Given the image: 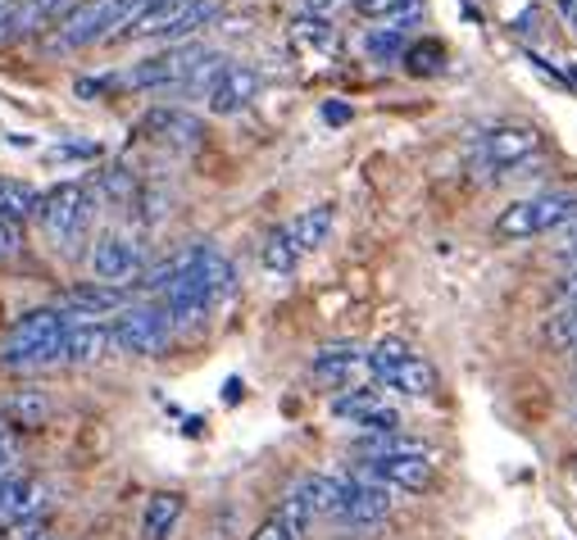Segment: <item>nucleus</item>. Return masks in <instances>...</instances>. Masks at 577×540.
<instances>
[{
  "mask_svg": "<svg viewBox=\"0 0 577 540\" xmlns=\"http://www.w3.org/2000/svg\"><path fill=\"white\" fill-rule=\"evenodd\" d=\"M91 214H95V195L87 182H60L41 195V205H37V218L45 227V236H51L55 245H78L91 227Z\"/></svg>",
  "mask_w": 577,
  "mask_h": 540,
  "instance_id": "3",
  "label": "nucleus"
},
{
  "mask_svg": "<svg viewBox=\"0 0 577 540\" xmlns=\"http://www.w3.org/2000/svg\"><path fill=\"white\" fill-rule=\"evenodd\" d=\"M409 73H442L446 69V51H442V41H418L409 45Z\"/></svg>",
  "mask_w": 577,
  "mask_h": 540,
  "instance_id": "29",
  "label": "nucleus"
},
{
  "mask_svg": "<svg viewBox=\"0 0 577 540\" xmlns=\"http://www.w3.org/2000/svg\"><path fill=\"white\" fill-rule=\"evenodd\" d=\"M10 540H55L41 522H10Z\"/></svg>",
  "mask_w": 577,
  "mask_h": 540,
  "instance_id": "37",
  "label": "nucleus"
},
{
  "mask_svg": "<svg viewBox=\"0 0 577 540\" xmlns=\"http://www.w3.org/2000/svg\"><path fill=\"white\" fill-rule=\"evenodd\" d=\"M14 37H23V28H19V10H14V0H0V45H10Z\"/></svg>",
  "mask_w": 577,
  "mask_h": 540,
  "instance_id": "33",
  "label": "nucleus"
},
{
  "mask_svg": "<svg viewBox=\"0 0 577 540\" xmlns=\"http://www.w3.org/2000/svg\"><path fill=\"white\" fill-rule=\"evenodd\" d=\"M573 477H577V459H573Z\"/></svg>",
  "mask_w": 577,
  "mask_h": 540,
  "instance_id": "44",
  "label": "nucleus"
},
{
  "mask_svg": "<svg viewBox=\"0 0 577 540\" xmlns=\"http://www.w3.org/2000/svg\"><path fill=\"white\" fill-rule=\"evenodd\" d=\"M260 95V73L255 69H246V64H223V73L210 82V91H205V105H210V114H219V119H227V114H242L251 101Z\"/></svg>",
  "mask_w": 577,
  "mask_h": 540,
  "instance_id": "10",
  "label": "nucleus"
},
{
  "mask_svg": "<svg viewBox=\"0 0 577 540\" xmlns=\"http://www.w3.org/2000/svg\"><path fill=\"white\" fill-rule=\"evenodd\" d=\"M141 132H146L151 141H160V145H169V151H196V145L205 141V123L196 114L178 110V105L151 110L146 119H141Z\"/></svg>",
  "mask_w": 577,
  "mask_h": 540,
  "instance_id": "11",
  "label": "nucleus"
},
{
  "mask_svg": "<svg viewBox=\"0 0 577 540\" xmlns=\"http://www.w3.org/2000/svg\"><path fill=\"white\" fill-rule=\"evenodd\" d=\"M368 373L382 386L405 390V396H432V390H437V368L418 359L409 346H401V340H377L368 350Z\"/></svg>",
  "mask_w": 577,
  "mask_h": 540,
  "instance_id": "4",
  "label": "nucleus"
},
{
  "mask_svg": "<svg viewBox=\"0 0 577 540\" xmlns=\"http://www.w3.org/2000/svg\"><path fill=\"white\" fill-rule=\"evenodd\" d=\"M219 10H223L219 0H191V6H186V10L173 19V28H169L164 37H169V41H186L191 32H201L210 19H219Z\"/></svg>",
  "mask_w": 577,
  "mask_h": 540,
  "instance_id": "25",
  "label": "nucleus"
},
{
  "mask_svg": "<svg viewBox=\"0 0 577 540\" xmlns=\"http://www.w3.org/2000/svg\"><path fill=\"white\" fill-rule=\"evenodd\" d=\"M64 327H69V318L60 309H28L23 318L10 323L6 336H0V364L14 373L60 364L64 359Z\"/></svg>",
  "mask_w": 577,
  "mask_h": 540,
  "instance_id": "1",
  "label": "nucleus"
},
{
  "mask_svg": "<svg viewBox=\"0 0 577 540\" xmlns=\"http://www.w3.org/2000/svg\"><path fill=\"white\" fill-rule=\"evenodd\" d=\"M355 427H364V431L382 436V431H396V427H401V414H396V409H387V405L377 400L368 414H360V418H355Z\"/></svg>",
  "mask_w": 577,
  "mask_h": 540,
  "instance_id": "31",
  "label": "nucleus"
},
{
  "mask_svg": "<svg viewBox=\"0 0 577 540\" xmlns=\"http://www.w3.org/2000/svg\"><path fill=\"white\" fill-rule=\"evenodd\" d=\"M360 368H368V355L360 350V346H327V350H318L314 355V364H310V373H314V381H323V386H346Z\"/></svg>",
  "mask_w": 577,
  "mask_h": 540,
  "instance_id": "15",
  "label": "nucleus"
},
{
  "mask_svg": "<svg viewBox=\"0 0 577 540\" xmlns=\"http://www.w3.org/2000/svg\"><path fill=\"white\" fill-rule=\"evenodd\" d=\"M377 405V390H368V386H355V390H342V396L332 400V418H360V414H368Z\"/></svg>",
  "mask_w": 577,
  "mask_h": 540,
  "instance_id": "28",
  "label": "nucleus"
},
{
  "mask_svg": "<svg viewBox=\"0 0 577 540\" xmlns=\"http://www.w3.org/2000/svg\"><path fill=\"white\" fill-rule=\"evenodd\" d=\"M55 155H60V160H91V155H95V145H87V141H82V145H60Z\"/></svg>",
  "mask_w": 577,
  "mask_h": 540,
  "instance_id": "41",
  "label": "nucleus"
},
{
  "mask_svg": "<svg viewBox=\"0 0 577 540\" xmlns=\"http://www.w3.org/2000/svg\"><path fill=\"white\" fill-rule=\"evenodd\" d=\"M555 255L559 259H577V214L555 232Z\"/></svg>",
  "mask_w": 577,
  "mask_h": 540,
  "instance_id": "34",
  "label": "nucleus"
},
{
  "mask_svg": "<svg viewBox=\"0 0 577 540\" xmlns=\"http://www.w3.org/2000/svg\"><path fill=\"white\" fill-rule=\"evenodd\" d=\"M205 55H210L205 45H173V51H164V55H151V60L132 64L123 73V82L136 86V91H182Z\"/></svg>",
  "mask_w": 577,
  "mask_h": 540,
  "instance_id": "7",
  "label": "nucleus"
},
{
  "mask_svg": "<svg viewBox=\"0 0 577 540\" xmlns=\"http://www.w3.org/2000/svg\"><path fill=\"white\" fill-rule=\"evenodd\" d=\"M196 251H201V245H186V251H178V255H169V259H160L151 273H141V286H146V291H155V296H164V291L191 268V264H196Z\"/></svg>",
  "mask_w": 577,
  "mask_h": 540,
  "instance_id": "23",
  "label": "nucleus"
},
{
  "mask_svg": "<svg viewBox=\"0 0 577 540\" xmlns=\"http://www.w3.org/2000/svg\"><path fill=\"white\" fill-rule=\"evenodd\" d=\"M141 273H146V259H141V245L123 232H105V236H95L91 245V282H101V286H132L141 282Z\"/></svg>",
  "mask_w": 577,
  "mask_h": 540,
  "instance_id": "8",
  "label": "nucleus"
},
{
  "mask_svg": "<svg viewBox=\"0 0 577 540\" xmlns=\"http://www.w3.org/2000/svg\"><path fill=\"white\" fill-rule=\"evenodd\" d=\"M332 223H336V210H332V205H318V210H305L301 218L286 223V232H292L296 251H301V255H310V251H318V245L327 241Z\"/></svg>",
  "mask_w": 577,
  "mask_h": 540,
  "instance_id": "20",
  "label": "nucleus"
},
{
  "mask_svg": "<svg viewBox=\"0 0 577 540\" xmlns=\"http://www.w3.org/2000/svg\"><path fill=\"white\" fill-rule=\"evenodd\" d=\"M105 86H114V82H110V78H78V86H73V91L82 95V101H95V95H101Z\"/></svg>",
  "mask_w": 577,
  "mask_h": 540,
  "instance_id": "38",
  "label": "nucleus"
},
{
  "mask_svg": "<svg viewBox=\"0 0 577 540\" xmlns=\"http://www.w3.org/2000/svg\"><path fill=\"white\" fill-rule=\"evenodd\" d=\"M546 340L555 350H568V346H577V300H564V305H555V314L546 318Z\"/></svg>",
  "mask_w": 577,
  "mask_h": 540,
  "instance_id": "26",
  "label": "nucleus"
},
{
  "mask_svg": "<svg viewBox=\"0 0 577 540\" xmlns=\"http://www.w3.org/2000/svg\"><path fill=\"white\" fill-rule=\"evenodd\" d=\"M236 396H242V381H236V377H232V381H227V390H223V400H227V405H232V400H236Z\"/></svg>",
  "mask_w": 577,
  "mask_h": 540,
  "instance_id": "43",
  "label": "nucleus"
},
{
  "mask_svg": "<svg viewBox=\"0 0 577 540\" xmlns=\"http://www.w3.org/2000/svg\"><path fill=\"white\" fill-rule=\"evenodd\" d=\"M91 195H105L110 205H132V201H136V177H132V169H123V164L101 169V177H95Z\"/></svg>",
  "mask_w": 577,
  "mask_h": 540,
  "instance_id": "24",
  "label": "nucleus"
},
{
  "mask_svg": "<svg viewBox=\"0 0 577 540\" xmlns=\"http://www.w3.org/2000/svg\"><path fill=\"white\" fill-rule=\"evenodd\" d=\"M14 468V440L6 436V422H0V477Z\"/></svg>",
  "mask_w": 577,
  "mask_h": 540,
  "instance_id": "39",
  "label": "nucleus"
},
{
  "mask_svg": "<svg viewBox=\"0 0 577 540\" xmlns=\"http://www.w3.org/2000/svg\"><path fill=\"white\" fill-rule=\"evenodd\" d=\"M169 318L164 309L155 305H128L114 314V327H110V340L123 350V355H141V359H151V355H164L169 350Z\"/></svg>",
  "mask_w": 577,
  "mask_h": 540,
  "instance_id": "6",
  "label": "nucleus"
},
{
  "mask_svg": "<svg viewBox=\"0 0 577 540\" xmlns=\"http://www.w3.org/2000/svg\"><path fill=\"white\" fill-rule=\"evenodd\" d=\"M19 245H23V236H19V223L0 218V264H10V259L19 255Z\"/></svg>",
  "mask_w": 577,
  "mask_h": 540,
  "instance_id": "32",
  "label": "nucleus"
},
{
  "mask_svg": "<svg viewBox=\"0 0 577 540\" xmlns=\"http://www.w3.org/2000/svg\"><path fill=\"white\" fill-rule=\"evenodd\" d=\"M541 151V128L537 123H500L477 145V164L492 173H514L523 160H533Z\"/></svg>",
  "mask_w": 577,
  "mask_h": 540,
  "instance_id": "9",
  "label": "nucleus"
},
{
  "mask_svg": "<svg viewBox=\"0 0 577 540\" xmlns=\"http://www.w3.org/2000/svg\"><path fill=\"white\" fill-rule=\"evenodd\" d=\"M292 41H296V51L301 55H314V60H323V55H332L336 51V32H332V23L323 19V14H301L296 23H292Z\"/></svg>",
  "mask_w": 577,
  "mask_h": 540,
  "instance_id": "21",
  "label": "nucleus"
},
{
  "mask_svg": "<svg viewBox=\"0 0 577 540\" xmlns=\"http://www.w3.org/2000/svg\"><path fill=\"white\" fill-rule=\"evenodd\" d=\"M119 23H128L123 0H87V6L69 10L64 23L55 28L51 45L55 51H78V45H95L105 37H119Z\"/></svg>",
  "mask_w": 577,
  "mask_h": 540,
  "instance_id": "5",
  "label": "nucleus"
},
{
  "mask_svg": "<svg viewBox=\"0 0 577 540\" xmlns=\"http://www.w3.org/2000/svg\"><path fill=\"white\" fill-rule=\"evenodd\" d=\"M401 6H405V0H355V14H364V19H392Z\"/></svg>",
  "mask_w": 577,
  "mask_h": 540,
  "instance_id": "35",
  "label": "nucleus"
},
{
  "mask_svg": "<svg viewBox=\"0 0 577 540\" xmlns=\"http://www.w3.org/2000/svg\"><path fill=\"white\" fill-rule=\"evenodd\" d=\"M323 119L327 123H351V110L346 105H323Z\"/></svg>",
  "mask_w": 577,
  "mask_h": 540,
  "instance_id": "42",
  "label": "nucleus"
},
{
  "mask_svg": "<svg viewBox=\"0 0 577 540\" xmlns=\"http://www.w3.org/2000/svg\"><path fill=\"white\" fill-rule=\"evenodd\" d=\"M186 500L178 496V490H160V496L146 500V513H141V536L146 540H169V531L178 527Z\"/></svg>",
  "mask_w": 577,
  "mask_h": 540,
  "instance_id": "18",
  "label": "nucleus"
},
{
  "mask_svg": "<svg viewBox=\"0 0 577 540\" xmlns=\"http://www.w3.org/2000/svg\"><path fill=\"white\" fill-rule=\"evenodd\" d=\"M255 540H296V536H292V531H286V527L273 518V522H264V527L255 531Z\"/></svg>",
  "mask_w": 577,
  "mask_h": 540,
  "instance_id": "40",
  "label": "nucleus"
},
{
  "mask_svg": "<svg viewBox=\"0 0 577 540\" xmlns=\"http://www.w3.org/2000/svg\"><path fill=\"white\" fill-rule=\"evenodd\" d=\"M37 205H41V195H37V191H32L28 182L0 177V218H10V223L37 218Z\"/></svg>",
  "mask_w": 577,
  "mask_h": 540,
  "instance_id": "22",
  "label": "nucleus"
},
{
  "mask_svg": "<svg viewBox=\"0 0 577 540\" xmlns=\"http://www.w3.org/2000/svg\"><path fill=\"white\" fill-rule=\"evenodd\" d=\"M573 214H577V191L555 186V191H541V195H523V201L500 210L496 236L527 241V236H541V232H559Z\"/></svg>",
  "mask_w": 577,
  "mask_h": 540,
  "instance_id": "2",
  "label": "nucleus"
},
{
  "mask_svg": "<svg viewBox=\"0 0 577 540\" xmlns=\"http://www.w3.org/2000/svg\"><path fill=\"white\" fill-rule=\"evenodd\" d=\"M64 305L73 309V314H64V318H101V323H105V314H119V309H128L123 291H114V286H101V282L69 286V291H64Z\"/></svg>",
  "mask_w": 577,
  "mask_h": 540,
  "instance_id": "14",
  "label": "nucleus"
},
{
  "mask_svg": "<svg viewBox=\"0 0 577 540\" xmlns=\"http://www.w3.org/2000/svg\"><path fill=\"white\" fill-rule=\"evenodd\" d=\"M296 264H301V251H296L292 232L273 227V232L260 241V268H264L269 277H286V273H296Z\"/></svg>",
  "mask_w": 577,
  "mask_h": 540,
  "instance_id": "19",
  "label": "nucleus"
},
{
  "mask_svg": "<svg viewBox=\"0 0 577 540\" xmlns=\"http://www.w3.org/2000/svg\"><path fill=\"white\" fill-rule=\"evenodd\" d=\"M314 518H318V509H314V490H310V477H301V481L282 496V505H277V522L301 540V536L314 527Z\"/></svg>",
  "mask_w": 577,
  "mask_h": 540,
  "instance_id": "17",
  "label": "nucleus"
},
{
  "mask_svg": "<svg viewBox=\"0 0 577 540\" xmlns=\"http://www.w3.org/2000/svg\"><path fill=\"white\" fill-rule=\"evenodd\" d=\"M355 472H364L368 481H382V486H401V490H423L432 481V459L427 455H373L364 459Z\"/></svg>",
  "mask_w": 577,
  "mask_h": 540,
  "instance_id": "12",
  "label": "nucleus"
},
{
  "mask_svg": "<svg viewBox=\"0 0 577 540\" xmlns=\"http://www.w3.org/2000/svg\"><path fill=\"white\" fill-rule=\"evenodd\" d=\"M110 346L114 340H110V327L101 318H69V327H64V364H78V368L101 364Z\"/></svg>",
  "mask_w": 577,
  "mask_h": 540,
  "instance_id": "13",
  "label": "nucleus"
},
{
  "mask_svg": "<svg viewBox=\"0 0 577 540\" xmlns=\"http://www.w3.org/2000/svg\"><path fill=\"white\" fill-rule=\"evenodd\" d=\"M64 6H69V0H14L19 28H23V32H37V28H45L51 19H60Z\"/></svg>",
  "mask_w": 577,
  "mask_h": 540,
  "instance_id": "27",
  "label": "nucleus"
},
{
  "mask_svg": "<svg viewBox=\"0 0 577 540\" xmlns=\"http://www.w3.org/2000/svg\"><path fill=\"white\" fill-rule=\"evenodd\" d=\"M364 45H368L373 60H392V55L405 51V32H396V28H377V32H368Z\"/></svg>",
  "mask_w": 577,
  "mask_h": 540,
  "instance_id": "30",
  "label": "nucleus"
},
{
  "mask_svg": "<svg viewBox=\"0 0 577 540\" xmlns=\"http://www.w3.org/2000/svg\"><path fill=\"white\" fill-rule=\"evenodd\" d=\"M0 418L10 427H23V431H37L51 422V396H41V390L23 386V390H10L6 405H0Z\"/></svg>",
  "mask_w": 577,
  "mask_h": 540,
  "instance_id": "16",
  "label": "nucleus"
},
{
  "mask_svg": "<svg viewBox=\"0 0 577 540\" xmlns=\"http://www.w3.org/2000/svg\"><path fill=\"white\" fill-rule=\"evenodd\" d=\"M555 296H559V305H564V300H577V259H568V268L559 273Z\"/></svg>",
  "mask_w": 577,
  "mask_h": 540,
  "instance_id": "36",
  "label": "nucleus"
}]
</instances>
